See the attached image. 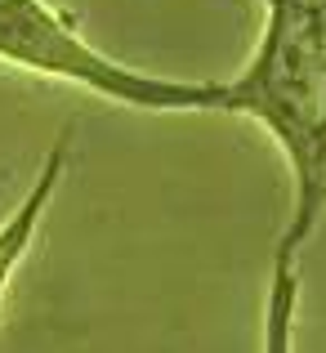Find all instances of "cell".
<instances>
[{
  "mask_svg": "<svg viewBox=\"0 0 326 353\" xmlns=\"http://www.w3.org/2000/svg\"><path fill=\"white\" fill-rule=\"evenodd\" d=\"M223 112L264 121L295 165V215L277 255H291L326 210V0H268V32L250 72L223 85Z\"/></svg>",
  "mask_w": 326,
  "mask_h": 353,
  "instance_id": "6da1fadb",
  "label": "cell"
},
{
  "mask_svg": "<svg viewBox=\"0 0 326 353\" xmlns=\"http://www.w3.org/2000/svg\"><path fill=\"white\" fill-rule=\"evenodd\" d=\"M0 59L45 77L85 85L94 94L143 112H223V85L215 81H165L143 77L77 36L41 0H0Z\"/></svg>",
  "mask_w": 326,
  "mask_h": 353,
  "instance_id": "7a4b0ae2",
  "label": "cell"
},
{
  "mask_svg": "<svg viewBox=\"0 0 326 353\" xmlns=\"http://www.w3.org/2000/svg\"><path fill=\"white\" fill-rule=\"evenodd\" d=\"M68 148H72V130H63L59 143H54L50 157H45L41 174H36L32 192L23 197V206H18L14 215L0 224V295H5V286H9V277H14L18 259L27 255L36 228H41V215H45V206H50L54 188H59V179H63V165H68Z\"/></svg>",
  "mask_w": 326,
  "mask_h": 353,
  "instance_id": "3957f363",
  "label": "cell"
},
{
  "mask_svg": "<svg viewBox=\"0 0 326 353\" xmlns=\"http://www.w3.org/2000/svg\"><path fill=\"white\" fill-rule=\"evenodd\" d=\"M295 304H300V277H295L291 255H277L273 291H268V318H264V353H291Z\"/></svg>",
  "mask_w": 326,
  "mask_h": 353,
  "instance_id": "277c9868",
  "label": "cell"
}]
</instances>
